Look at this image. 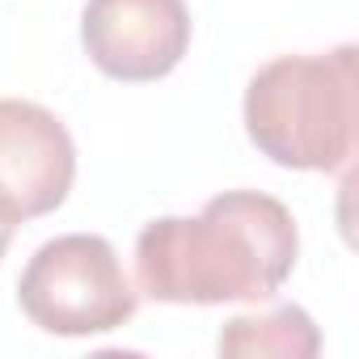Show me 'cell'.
Returning a JSON list of instances; mask_svg holds the SVG:
<instances>
[{"mask_svg":"<svg viewBox=\"0 0 359 359\" xmlns=\"http://www.w3.org/2000/svg\"><path fill=\"white\" fill-rule=\"evenodd\" d=\"M300 233L262 191L212 195L199 216H161L135 237V287L156 304H262L296 271Z\"/></svg>","mask_w":359,"mask_h":359,"instance_id":"cell-1","label":"cell"},{"mask_svg":"<svg viewBox=\"0 0 359 359\" xmlns=\"http://www.w3.org/2000/svg\"><path fill=\"white\" fill-rule=\"evenodd\" d=\"M359 51L275 55L245 85V135L283 169L338 173L355 156Z\"/></svg>","mask_w":359,"mask_h":359,"instance_id":"cell-2","label":"cell"},{"mask_svg":"<svg viewBox=\"0 0 359 359\" xmlns=\"http://www.w3.org/2000/svg\"><path fill=\"white\" fill-rule=\"evenodd\" d=\"M18 304L43 334L93 338L127 325L140 287L123 271L118 250L97 233H64L34 250L18 279Z\"/></svg>","mask_w":359,"mask_h":359,"instance_id":"cell-3","label":"cell"},{"mask_svg":"<svg viewBox=\"0 0 359 359\" xmlns=\"http://www.w3.org/2000/svg\"><path fill=\"white\" fill-rule=\"evenodd\" d=\"M76 144L64 118L26 97H0V220L26 224L64 208Z\"/></svg>","mask_w":359,"mask_h":359,"instance_id":"cell-4","label":"cell"},{"mask_svg":"<svg viewBox=\"0 0 359 359\" xmlns=\"http://www.w3.org/2000/svg\"><path fill=\"white\" fill-rule=\"evenodd\" d=\"M81 43L97 72L127 85L169 76L191 51L187 0H89Z\"/></svg>","mask_w":359,"mask_h":359,"instance_id":"cell-5","label":"cell"},{"mask_svg":"<svg viewBox=\"0 0 359 359\" xmlns=\"http://www.w3.org/2000/svg\"><path fill=\"white\" fill-rule=\"evenodd\" d=\"M216 351L229 359H250V355H275V359H313L321 351L317 321L300 304H275L266 313H241L224 321Z\"/></svg>","mask_w":359,"mask_h":359,"instance_id":"cell-6","label":"cell"},{"mask_svg":"<svg viewBox=\"0 0 359 359\" xmlns=\"http://www.w3.org/2000/svg\"><path fill=\"white\" fill-rule=\"evenodd\" d=\"M9 241H13V224L0 220V262H5V254H9Z\"/></svg>","mask_w":359,"mask_h":359,"instance_id":"cell-7","label":"cell"}]
</instances>
